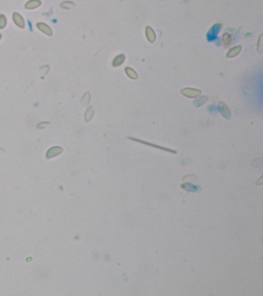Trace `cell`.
I'll return each mask as SVG.
<instances>
[{
  "label": "cell",
  "instance_id": "3957f363",
  "mask_svg": "<svg viewBox=\"0 0 263 296\" xmlns=\"http://www.w3.org/2000/svg\"><path fill=\"white\" fill-rule=\"evenodd\" d=\"M129 139H130V140H134V141H137V142H139V143H141V144H147V145H148V146H151V147H154V148H157V149H160V150H162V151H168V152L173 153V154H176V151H173V150H171V149H168V148H166V147H161V146L154 145V144H151V143L146 142V141L136 139V138H131V137H129Z\"/></svg>",
  "mask_w": 263,
  "mask_h": 296
},
{
  "label": "cell",
  "instance_id": "9a60e30c",
  "mask_svg": "<svg viewBox=\"0 0 263 296\" xmlns=\"http://www.w3.org/2000/svg\"><path fill=\"white\" fill-rule=\"evenodd\" d=\"M1 37H2V36H1V35H0V39H1Z\"/></svg>",
  "mask_w": 263,
  "mask_h": 296
},
{
  "label": "cell",
  "instance_id": "6da1fadb",
  "mask_svg": "<svg viewBox=\"0 0 263 296\" xmlns=\"http://www.w3.org/2000/svg\"><path fill=\"white\" fill-rule=\"evenodd\" d=\"M201 91L199 90H195L192 88H184L181 90V93L189 98H195L201 94Z\"/></svg>",
  "mask_w": 263,
  "mask_h": 296
},
{
  "label": "cell",
  "instance_id": "30bf717a",
  "mask_svg": "<svg viewBox=\"0 0 263 296\" xmlns=\"http://www.w3.org/2000/svg\"><path fill=\"white\" fill-rule=\"evenodd\" d=\"M124 59H125L124 55H123V54L118 55V56H117V57H116L115 59H114V61H113V63H112L113 67H119V66H120L123 63Z\"/></svg>",
  "mask_w": 263,
  "mask_h": 296
},
{
  "label": "cell",
  "instance_id": "8fae6325",
  "mask_svg": "<svg viewBox=\"0 0 263 296\" xmlns=\"http://www.w3.org/2000/svg\"><path fill=\"white\" fill-rule=\"evenodd\" d=\"M125 72H126L127 75L131 79H137V78H138L137 73H136L132 68H131V67H126V68H125Z\"/></svg>",
  "mask_w": 263,
  "mask_h": 296
},
{
  "label": "cell",
  "instance_id": "7c38bea8",
  "mask_svg": "<svg viewBox=\"0 0 263 296\" xmlns=\"http://www.w3.org/2000/svg\"><path fill=\"white\" fill-rule=\"evenodd\" d=\"M94 110H93L92 107H90L89 109H87V112H86L85 114V117H86V120L89 121L92 118L93 115H94Z\"/></svg>",
  "mask_w": 263,
  "mask_h": 296
},
{
  "label": "cell",
  "instance_id": "52a82bcc",
  "mask_svg": "<svg viewBox=\"0 0 263 296\" xmlns=\"http://www.w3.org/2000/svg\"><path fill=\"white\" fill-rule=\"evenodd\" d=\"M41 6V2L39 0H30L25 5V8L27 10H34Z\"/></svg>",
  "mask_w": 263,
  "mask_h": 296
},
{
  "label": "cell",
  "instance_id": "7a4b0ae2",
  "mask_svg": "<svg viewBox=\"0 0 263 296\" xmlns=\"http://www.w3.org/2000/svg\"><path fill=\"white\" fill-rule=\"evenodd\" d=\"M218 109H219L220 113H221L223 116L225 118H227V119H229L231 117V111L229 110V108L228 107V106L226 105L225 103L223 102H219L218 103Z\"/></svg>",
  "mask_w": 263,
  "mask_h": 296
},
{
  "label": "cell",
  "instance_id": "5b68a950",
  "mask_svg": "<svg viewBox=\"0 0 263 296\" xmlns=\"http://www.w3.org/2000/svg\"><path fill=\"white\" fill-rule=\"evenodd\" d=\"M13 22H15V24H16L18 27L22 29L25 27V21H24L23 17H22L20 14L16 13V12L13 13Z\"/></svg>",
  "mask_w": 263,
  "mask_h": 296
},
{
  "label": "cell",
  "instance_id": "277c9868",
  "mask_svg": "<svg viewBox=\"0 0 263 296\" xmlns=\"http://www.w3.org/2000/svg\"><path fill=\"white\" fill-rule=\"evenodd\" d=\"M36 27L38 28V30H40L42 33H43L44 34L47 35L48 36H53V31H52V29L50 28L47 24L44 23V22H38V23L36 24Z\"/></svg>",
  "mask_w": 263,
  "mask_h": 296
},
{
  "label": "cell",
  "instance_id": "8992f818",
  "mask_svg": "<svg viewBox=\"0 0 263 296\" xmlns=\"http://www.w3.org/2000/svg\"><path fill=\"white\" fill-rule=\"evenodd\" d=\"M145 34H146L147 39H148L150 43H153L155 41L156 35L152 28H151L150 26H147L146 30H145Z\"/></svg>",
  "mask_w": 263,
  "mask_h": 296
},
{
  "label": "cell",
  "instance_id": "ba28073f",
  "mask_svg": "<svg viewBox=\"0 0 263 296\" xmlns=\"http://www.w3.org/2000/svg\"><path fill=\"white\" fill-rule=\"evenodd\" d=\"M62 151L63 149L59 147H52L51 149L49 150V151L47 152V158H50V157H54V156L58 155V154H60Z\"/></svg>",
  "mask_w": 263,
  "mask_h": 296
},
{
  "label": "cell",
  "instance_id": "5bb4252c",
  "mask_svg": "<svg viewBox=\"0 0 263 296\" xmlns=\"http://www.w3.org/2000/svg\"><path fill=\"white\" fill-rule=\"evenodd\" d=\"M225 36H227V37L225 36V46L228 47V46L230 45L231 43V36H229V34H225Z\"/></svg>",
  "mask_w": 263,
  "mask_h": 296
},
{
  "label": "cell",
  "instance_id": "9c48e42d",
  "mask_svg": "<svg viewBox=\"0 0 263 296\" xmlns=\"http://www.w3.org/2000/svg\"><path fill=\"white\" fill-rule=\"evenodd\" d=\"M241 46H238V47H235L234 48L231 49L229 51V53H227V57L229 58H232V57H235L238 53L241 52Z\"/></svg>",
  "mask_w": 263,
  "mask_h": 296
},
{
  "label": "cell",
  "instance_id": "4fadbf2b",
  "mask_svg": "<svg viewBox=\"0 0 263 296\" xmlns=\"http://www.w3.org/2000/svg\"><path fill=\"white\" fill-rule=\"evenodd\" d=\"M7 19L4 15H0V29H4L6 26Z\"/></svg>",
  "mask_w": 263,
  "mask_h": 296
}]
</instances>
